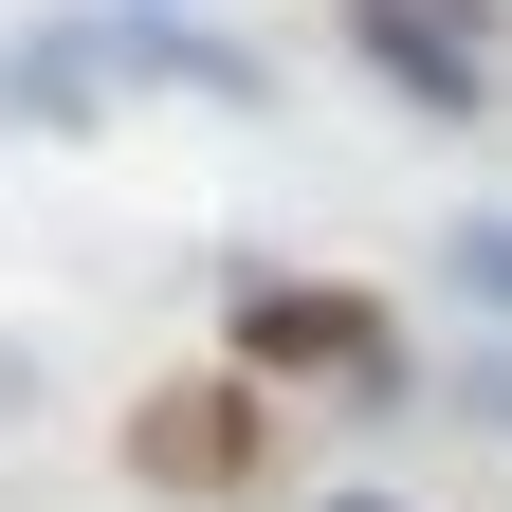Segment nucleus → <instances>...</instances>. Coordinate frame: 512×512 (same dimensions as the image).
<instances>
[{
    "instance_id": "nucleus-6",
    "label": "nucleus",
    "mask_w": 512,
    "mask_h": 512,
    "mask_svg": "<svg viewBox=\"0 0 512 512\" xmlns=\"http://www.w3.org/2000/svg\"><path fill=\"white\" fill-rule=\"evenodd\" d=\"M330 512H403V494H330Z\"/></svg>"
},
{
    "instance_id": "nucleus-3",
    "label": "nucleus",
    "mask_w": 512,
    "mask_h": 512,
    "mask_svg": "<svg viewBox=\"0 0 512 512\" xmlns=\"http://www.w3.org/2000/svg\"><path fill=\"white\" fill-rule=\"evenodd\" d=\"M348 55L421 128H494V55H512V0H348Z\"/></svg>"
},
{
    "instance_id": "nucleus-5",
    "label": "nucleus",
    "mask_w": 512,
    "mask_h": 512,
    "mask_svg": "<svg viewBox=\"0 0 512 512\" xmlns=\"http://www.w3.org/2000/svg\"><path fill=\"white\" fill-rule=\"evenodd\" d=\"M439 275H458V293H476V311H494V330H512V202H476V220H458V238H439Z\"/></svg>"
},
{
    "instance_id": "nucleus-1",
    "label": "nucleus",
    "mask_w": 512,
    "mask_h": 512,
    "mask_svg": "<svg viewBox=\"0 0 512 512\" xmlns=\"http://www.w3.org/2000/svg\"><path fill=\"white\" fill-rule=\"evenodd\" d=\"M110 92H202V110H275V74H256L238 37H183L165 0H92V19H55L0 55V110L19 128H92Z\"/></svg>"
},
{
    "instance_id": "nucleus-4",
    "label": "nucleus",
    "mask_w": 512,
    "mask_h": 512,
    "mask_svg": "<svg viewBox=\"0 0 512 512\" xmlns=\"http://www.w3.org/2000/svg\"><path fill=\"white\" fill-rule=\"evenodd\" d=\"M128 458H147L165 494H238V476H256V403H220V384H165Z\"/></svg>"
},
{
    "instance_id": "nucleus-2",
    "label": "nucleus",
    "mask_w": 512,
    "mask_h": 512,
    "mask_svg": "<svg viewBox=\"0 0 512 512\" xmlns=\"http://www.w3.org/2000/svg\"><path fill=\"white\" fill-rule=\"evenodd\" d=\"M220 330H238V366H275V384H348L366 421H384V403H421V348H403V311H384V293L238 275V293H220Z\"/></svg>"
}]
</instances>
